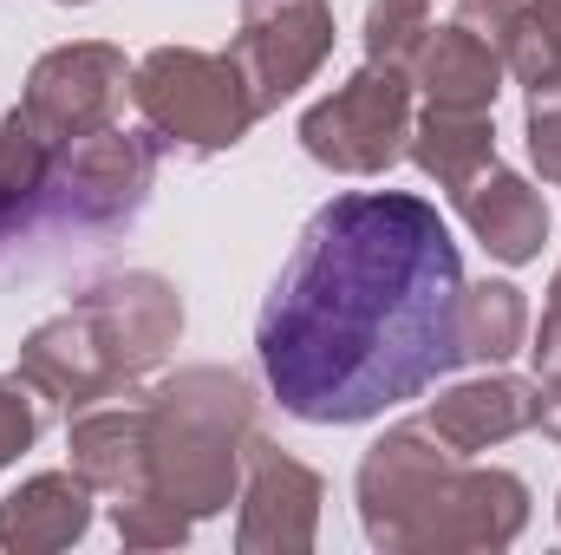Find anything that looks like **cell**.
Masks as SVG:
<instances>
[{"label":"cell","mask_w":561,"mask_h":555,"mask_svg":"<svg viewBox=\"0 0 561 555\" xmlns=\"http://www.w3.org/2000/svg\"><path fill=\"white\" fill-rule=\"evenodd\" d=\"M457 242L412 190L320 203L255 320V360L300 424H366L457 366Z\"/></svg>","instance_id":"cell-1"},{"label":"cell","mask_w":561,"mask_h":555,"mask_svg":"<svg viewBox=\"0 0 561 555\" xmlns=\"http://www.w3.org/2000/svg\"><path fill=\"white\" fill-rule=\"evenodd\" d=\"M255 438V386L229 366H183L150 386V484L176 497L196 523L242 497V464Z\"/></svg>","instance_id":"cell-2"},{"label":"cell","mask_w":561,"mask_h":555,"mask_svg":"<svg viewBox=\"0 0 561 555\" xmlns=\"http://www.w3.org/2000/svg\"><path fill=\"white\" fill-rule=\"evenodd\" d=\"M457 471H463V457L424 418L379 431L359 457V477H353L366 543L386 555H444Z\"/></svg>","instance_id":"cell-3"},{"label":"cell","mask_w":561,"mask_h":555,"mask_svg":"<svg viewBox=\"0 0 561 555\" xmlns=\"http://www.w3.org/2000/svg\"><path fill=\"white\" fill-rule=\"evenodd\" d=\"M131 105L150 138L170 150H190V157L236 150L262 118L236 59L203 53V46H150L131 66Z\"/></svg>","instance_id":"cell-4"},{"label":"cell","mask_w":561,"mask_h":555,"mask_svg":"<svg viewBox=\"0 0 561 555\" xmlns=\"http://www.w3.org/2000/svg\"><path fill=\"white\" fill-rule=\"evenodd\" d=\"M294 138L320 170L386 177L405 157V138H412V72H392V66L366 59L353 79H340L327 99H313L300 112Z\"/></svg>","instance_id":"cell-5"},{"label":"cell","mask_w":561,"mask_h":555,"mask_svg":"<svg viewBox=\"0 0 561 555\" xmlns=\"http://www.w3.org/2000/svg\"><path fill=\"white\" fill-rule=\"evenodd\" d=\"M125 99H131V59L105 39H66V46L39 53L26 86H20V112L59 150L105 132Z\"/></svg>","instance_id":"cell-6"},{"label":"cell","mask_w":561,"mask_h":555,"mask_svg":"<svg viewBox=\"0 0 561 555\" xmlns=\"http://www.w3.org/2000/svg\"><path fill=\"white\" fill-rule=\"evenodd\" d=\"M72 307L99 333V347H105V360H112L125 393L144 386L176 353V340H183V294H176V281L157 275V269H125V275L85 281Z\"/></svg>","instance_id":"cell-7"},{"label":"cell","mask_w":561,"mask_h":555,"mask_svg":"<svg viewBox=\"0 0 561 555\" xmlns=\"http://www.w3.org/2000/svg\"><path fill=\"white\" fill-rule=\"evenodd\" d=\"M229 59L249 79L255 112H280L333 59V7L327 0H242Z\"/></svg>","instance_id":"cell-8"},{"label":"cell","mask_w":561,"mask_h":555,"mask_svg":"<svg viewBox=\"0 0 561 555\" xmlns=\"http://www.w3.org/2000/svg\"><path fill=\"white\" fill-rule=\"evenodd\" d=\"M320 503H327L320 471L255 431L249 438V464H242V497H236V550L307 555L313 536H320Z\"/></svg>","instance_id":"cell-9"},{"label":"cell","mask_w":561,"mask_h":555,"mask_svg":"<svg viewBox=\"0 0 561 555\" xmlns=\"http://www.w3.org/2000/svg\"><path fill=\"white\" fill-rule=\"evenodd\" d=\"M157 150L163 144L150 132H125V125H105L92 138L66 144L59 170H53L59 209L79 216V223H99V229L138 216V203L150 196V177H157Z\"/></svg>","instance_id":"cell-10"},{"label":"cell","mask_w":561,"mask_h":555,"mask_svg":"<svg viewBox=\"0 0 561 555\" xmlns=\"http://www.w3.org/2000/svg\"><path fill=\"white\" fill-rule=\"evenodd\" d=\"M13 373H20L46 406H59L66 418L79 412V406H99V399L125 393L118 373H112V360H105V347H99V333L85 327L79 307L39 320V327L20 340V366H13Z\"/></svg>","instance_id":"cell-11"},{"label":"cell","mask_w":561,"mask_h":555,"mask_svg":"<svg viewBox=\"0 0 561 555\" xmlns=\"http://www.w3.org/2000/svg\"><path fill=\"white\" fill-rule=\"evenodd\" d=\"M450 203H457L463 229L483 242V256L503 262V269H529L549 242V203L510 163H483L463 190H450Z\"/></svg>","instance_id":"cell-12"},{"label":"cell","mask_w":561,"mask_h":555,"mask_svg":"<svg viewBox=\"0 0 561 555\" xmlns=\"http://www.w3.org/2000/svg\"><path fill=\"white\" fill-rule=\"evenodd\" d=\"M66 451H72V471L99 490V497H125L150 484V393L131 399H99V406H79L66 424Z\"/></svg>","instance_id":"cell-13"},{"label":"cell","mask_w":561,"mask_h":555,"mask_svg":"<svg viewBox=\"0 0 561 555\" xmlns=\"http://www.w3.org/2000/svg\"><path fill=\"white\" fill-rule=\"evenodd\" d=\"M424 424H431L457 457L490 451V444H510V438L536 431V380H516V373L483 366L477 380L444 386V393L431 399Z\"/></svg>","instance_id":"cell-14"},{"label":"cell","mask_w":561,"mask_h":555,"mask_svg":"<svg viewBox=\"0 0 561 555\" xmlns=\"http://www.w3.org/2000/svg\"><path fill=\"white\" fill-rule=\"evenodd\" d=\"M92 484L79 471H39L0 503V550L7 555H53L72 550L92 530Z\"/></svg>","instance_id":"cell-15"},{"label":"cell","mask_w":561,"mask_h":555,"mask_svg":"<svg viewBox=\"0 0 561 555\" xmlns=\"http://www.w3.org/2000/svg\"><path fill=\"white\" fill-rule=\"evenodd\" d=\"M503 59L463 33L457 20L450 26H431L412 59V92H424V105H457V112H496V92H503Z\"/></svg>","instance_id":"cell-16"},{"label":"cell","mask_w":561,"mask_h":555,"mask_svg":"<svg viewBox=\"0 0 561 555\" xmlns=\"http://www.w3.org/2000/svg\"><path fill=\"white\" fill-rule=\"evenodd\" d=\"M523 530H529V484L516 471H503V464H463L450 530H444V555L510 550Z\"/></svg>","instance_id":"cell-17"},{"label":"cell","mask_w":561,"mask_h":555,"mask_svg":"<svg viewBox=\"0 0 561 555\" xmlns=\"http://www.w3.org/2000/svg\"><path fill=\"white\" fill-rule=\"evenodd\" d=\"M405 157L437 190H463L483 163H496V118L490 112H457V105H424V118H412Z\"/></svg>","instance_id":"cell-18"},{"label":"cell","mask_w":561,"mask_h":555,"mask_svg":"<svg viewBox=\"0 0 561 555\" xmlns=\"http://www.w3.org/2000/svg\"><path fill=\"white\" fill-rule=\"evenodd\" d=\"M529 347V294L516 281H463L457 294V366H503Z\"/></svg>","instance_id":"cell-19"},{"label":"cell","mask_w":561,"mask_h":555,"mask_svg":"<svg viewBox=\"0 0 561 555\" xmlns=\"http://www.w3.org/2000/svg\"><path fill=\"white\" fill-rule=\"evenodd\" d=\"M112 530H118L125 550H183L190 530H196V517L176 497H163L157 484H144V490L112 497Z\"/></svg>","instance_id":"cell-20"},{"label":"cell","mask_w":561,"mask_h":555,"mask_svg":"<svg viewBox=\"0 0 561 555\" xmlns=\"http://www.w3.org/2000/svg\"><path fill=\"white\" fill-rule=\"evenodd\" d=\"M437 20H431V0H373L366 7V59L373 66H392V72H412V59H419L424 33H431Z\"/></svg>","instance_id":"cell-21"},{"label":"cell","mask_w":561,"mask_h":555,"mask_svg":"<svg viewBox=\"0 0 561 555\" xmlns=\"http://www.w3.org/2000/svg\"><path fill=\"white\" fill-rule=\"evenodd\" d=\"M523 138H529V163L542 170V183H561V86L529 92V105H523Z\"/></svg>","instance_id":"cell-22"},{"label":"cell","mask_w":561,"mask_h":555,"mask_svg":"<svg viewBox=\"0 0 561 555\" xmlns=\"http://www.w3.org/2000/svg\"><path fill=\"white\" fill-rule=\"evenodd\" d=\"M33 438H39V393L13 373V380H0V471L20 464V451Z\"/></svg>","instance_id":"cell-23"},{"label":"cell","mask_w":561,"mask_h":555,"mask_svg":"<svg viewBox=\"0 0 561 555\" xmlns=\"http://www.w3.org/2000/svg\"><path fill=\"white\" fill-rule=\"evenodd\" d=\"M523 0H457V26L463 33H477L496 59L510 53V39H516V26H523Z\"/></svg>","instance_id":"cell-24"},{"label":"cell","mask_w":561,"mask_h":555,"mask_svg":"<svg viewBox=\"0 0 561 555\" xmlns=\"http://www.w3.org/2000/svg\"><path fill=\"white\" fill-rule=\"evenodd\" d=\"M523 353H529L536 380H549V373H561V307H556V301L542 307V327L529 333V347H523Z\"/></svg>","instance_id":"cell-25"},{"label":"cell","mask_w":561,"mask_h":555,"mask_svg":"<svg viewBox=\"0 0 561 555\" xmlns=\"http://www.w3.org/2000/svg\"><path fill=\"white\" fill-rule=\"evenodd\" d=\"M536 431H542V438H556V444H561V373H549V380H536Z\"/></svg>","instance_id":"cell-26"},{"label":"cell","mask_w":561,"mask_h":555,"mask_svg":"<svg viewBox=\"0 0 561 555\" xmlns=\"http://www.w3.org/2000/svg\"><path fill=\"white\" fill-rule=\"evenodd\" d=\"M529 13H536V26L549 33V46H556V59H561V0H529Z\"/></svg>","instance_id":"cell-27"},{"label":"cell","mask_w":561,"mask_h":555,"mask_svg":"<svg viewBox=\"0 0 561 555\" xmlns=\"http://www.w3.org/2000/svg\"><path fill=\"white\" fill-rule=\"evenodd\" d=\"M549 301H556V307H561V269H556V281H549Z\"/></svg>","instance_id":"cell-28"},{"label":"cell","mask_w":561,"mask_h":555,"mask_svg":"<svg viewBox=\"0 0 561 555\" xmlns=\"http://www.w3.org/2000/svg\"><path fill=\"white\" fill-rule=\"evenodd\" d=\"M53 7H92V0H53Z\"/></svg>","instance_id":"cell-29"},{"label":"cell","mask_w":561,"mask_h":555,"mask_svg":"<svg viewBox=\"0 0 561 555\" xmlns=\"http://www.w3.org/2000/svg\"><path fill=\"white\" fill-rule=\"evenodd\" d=\"M556 523H561V497H556Z\"/></svg>","instance_id":"cell-30"}]
</instances>
